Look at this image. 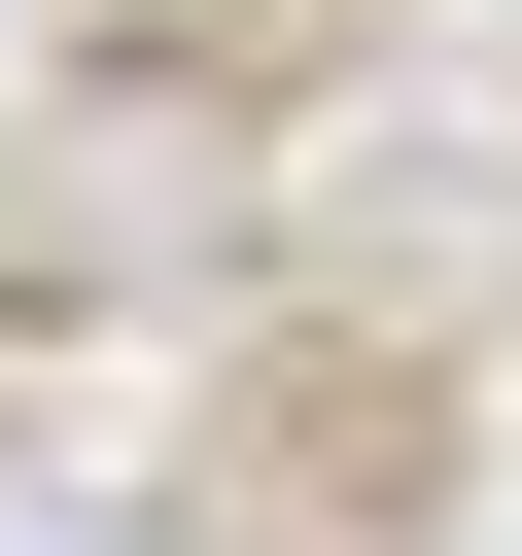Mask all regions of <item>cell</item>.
<instances>
[{
	"mask_svg": "<svg viewBox=\"0 0 522 556\" xmlns=\"http://www.w3.org/2000/svg\"><path fill=\"white\" fill-rule=\"evenodd\" d=\"M0 556H104V521H35V486H0Z\"/></svg>",
	"mask_w": 522,
	"mask_h": 556,
	"instance_id": "7a4b0ae2",
	"label": "cell"
},
{
	"mask_svg": "<svg viewBox=\"0 0 522 556\" xmlns=\"http://www.w3.org/2000/svg\"><path fill=\"white\" fill-rule=\"evenodd\" d=\"M174 174H209V139H174V104H70V139H35V243H70V278H174V243H139V208H174Z\"/></svg>",
	"mask_w": 522,
	"mask_h": 556,
	"instance_id": "6da1fadb",
	"label": "cell"
}]
</instances>
